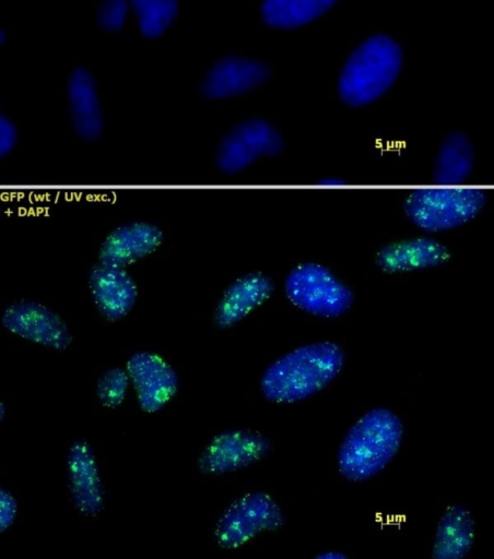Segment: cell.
<instances>
[{
  "instance_id": "cell-1",
  "label": "cell",
  "mask_w": 494,
  "mask_h": 559,
  "mask_svg": "<svg viewBox=\"0 0 494 559\" xmlns=\"http://www.w3.org/2000/svg\"><path fill=\"white\" fill-rule=\"evenodd\" d=\"M345 354L329 341L294 348L270 364L260 379L262 395L289 404L308 399L329 385L342 371Z\"/></svg>"
},
{
  "instance_id": "cell-2",
  "label": "cell",
  "mask_w": 494,
  "mask_h": 559,
  "mask_svg": "<svg viewBox=\"0 0 494 559\" xmlns=\"http://www.w3.org/2000/svg\"><path fill=\"white\" fill-rule=\"evenodd\" d=\"M402 437V421L392 411H368L351 426L340 444L339 472L350 481L372 478L396 456Z\"/></svg>"
},
{
  "instance_id": "cell-3",
  "label": "cell",
  "mask_w": 494,
  "mask_h": 559,
  "mask_svg": "<svg viewBox=\"0 0 494 559\" xmlns=\"http://www.w3.org/2000/svg\"><path fill=\"white\" fill-rule=\"evenodd\" d=\"M401 50L384 35L365 40L351 55L339 80L341 99L350 106H363L383 95L396 80Z\"/></svg>"
},
{
  "instance_id": "cell-4",
  "label": "cell",
  "mask_w": 494,
  "mask_h": 559,
  "mask_svg": "<svg viewBox=\"0 0 494 559\" xmlns=\"http://www.w3.org/2000/svg\"><path fill=\"white\" fill-rule=\"evenodd\" d=\"M485 201V193L481 189L439 186L411 192L404 210L419 228L442 231L473 218L483 209Z\"/></svg>"
},
{
  "instance_id": "cell-5",
  "label": "cell",
  "mask_w": 494,
  "mask_h": 559,
  "mask_svg": "<svg viewBox=\"0 0 494 559\" xmlns=\"http://www.w3.org/2000/svg\"><path fill=\"white\" fill-rule=\"evenodd\" d=\"M285 294L297 308L324 318L344 314L353 304L351 289L330 270L317 263H305L290 272Z\"/></svg>"
},
{
  "instance_id": "cell-6",
  "label": "cell",
  "mask_w": 494,
  "mask_h": 559,
  "mask_svg": "<svg viewBox=\"0 0 494 559\" xmlns=\"http://www.w3.org/2000/svg\"><path fill=\"white\" fill-rule=\"evenodd\" d=\"M280 504L268 493L252 491L233 501L219 518L214 537L217 545L235 549L262 532H274L284 524Z\"/></svg>"
},
{
  "instance_id": "cell-7",
  "label": "cell",
  "mask_w": 494,
  "mask_h": 559,
  "mask_svg": "<svg viewBox=\"0 0 494 559\" xmlns=\"http://www.w3.org/2000/svg\"><path fill=\"white\" fill-rule=\"evenodd\" d=\"M271 450V440L261 432L228 429L207 444L198 459V467L204 474L221 475L250 466L264 459Z\"/></svg>"
},
{
  "instance_id": "cell-8",
  "label": "cell",
  "mask_w": 494,
  "mask_h": 559,
  "mask_svg": "<svg viewBox=\"0 0 494 559\" xmlns=\"http://www.w3.org/2000/svg\"><path fill=\"white\" fill-rule=\"evenodd\" d=\"M282 150V139L273 126L252 119L236 126L220 143L216 165L226 174L238 173L260 157Z\"/></svg>"
},
{
  "instance_id": "cell-9",
  "label": "cell",
  "mask_w": 494,
  "mask_h": 559,
  "mask_svg": "<svg viewBox=\"0 0 494 559\" xmlns=\"http://www.w3.org/2000/svg\"><path fill=\"white\" fill-rule=\"evenodd\" d=\"M1 323L11 333L52 349H67L72 342L63 320L35 301L11 304L2 313Z\"/></svg>"
},
{
  "instance_id": "cell-10",
  "label": "cell",
  "mask_w": 494,
  "mask_h": 559,
  "mask_svg": "<svg viewBox=\"0 0 494 559\" xmlns=\"http://www.w3.org/2000/svg\"><path fill=\"white\" fill-rule=\"evenodd\" d=\"M127 372L136 390L139 405L146 413L162 409L179 386L176 370L153 353L133 354L127 362Z\"/></svg>"
},
{
  "instance_id": "cell-11",
  "label": "cell",
  "mask_w": 494,
  "mask_h": 559,
  "mask_svg": "<svg viewBox=\"0 0 494 559\" xmlns=\"http://www.w3.org/2000/svg\"><path fill=\"white\" fill-rule=\"evenodd\" d=\"M67 462L72 503L85 515H98L103 509L104 491L92 447L85 440H75L69 449Z\"/></svg>"
},
{
  "instance_id": "cell-12",
  "label": "cell",
  "mask_w": 494,
  "mask_h": 559,
  "mask_svg": "<svg viewBox=\"0 0 494 559\" xmlns=\"http://www.w3.org/2000/svg\"><path fill=\"white\" fill-rule=\"evenodd\" d=\"M90 288L98 311L109 321H118L134 306L138 290L125 267L102 264L89 276Z\"/></svg>"
},
{
  "instance_id": "cell-13",
  "label": "cell",
  "mask_w": 494,
  "mask_h": 559,
  "mask_svg": "<svg viewBox=\"0 0 494 559\" xmlns=\"http://www.w3.org/2000/svg\"><path fill=\"white\" fill-rule=\"evenodd\" d=\"M158 227L143 222L125 224L111 231L103 242L99 262L125 267L153 252L162 242Z\"/></svg>"
},
{
  "instance_id": "cell-14",
  "label": "cell",
  "mask_w": 494,
  "mask_h": 559,
  "mask_svg": "<svg viewBox=\"0 0 494 559\" xmlns=\"http://www.w3.org/2000/svg\"><path fill=\"white\" fill-rule=\"evenodd\" d=\"M268 74V68L261 62L243 57H226L209 70L201 90L209 98H224L259 85Z\"/></svg>"
},
{
  "instance_id": "cell-15",
  "label": "cell",
  "mask_w": 494,
  "mask_h": 559,
  "mask_svg": "<svg viewBox=\"0 0 494 559\" xmlns=\"http://www.w3.org/2000/svg\"><path fill=\"white\" fill-rule=\"evenodd\" d=\"M273 290L272 282L259 273L247 274L233 282L222 296L214 322L221 329L233 326L264 302Z\"/></svg>"
},
{
  "instance_id": "cell-16",
  "label": "cell",
  "mask_w": 494,
  "mask_h": 559,
  "mask_svg": "<svg viewBox=\"0 0 494 559\" xmlns=\"http://www.w3.org/2000/svg\"><path fill=\"white\" fill-rule=\"evenodd\" d=\"M475 522L462 504L449 506L440 516L434 536V559H462L472 548Z\"/></svg>"
},
{
  "instance_id": "cell-17",
  "label": "cell",
  "mask_w": 494,
  "mask_h": 559,
  "mask_svg": "<svg viewBox=\"0 0 494 559\" xmlns=\"http://www.w3.org/2000/svg\"><path fill=\"white\" fill-rule=\"evenodd\" d=\"M68 95L72 124L79 136L96 140L103 130L102 112L91 74L74 69L68 82Z\"/></svg>"
},
{
  "instance_id": "cell-18",
  "label": "cell",
  "mask_w": 494,
  "mask_h": 559,
  "mask_svg": "<svg viewBox=\"0 0 494 559\" xmlns=\"http://www.w3.org/2000/svg\"><path fill=\"white\" fill-rule=\"evenodd\" d=\"M447 257V249L440 242L431 238H413L384 247L377 261L386 271L402 272L439 265Z\"/></svg>"
},
{
  "instance_id": "cell-19",
  "label": "cell",
  "mask_w": 494,
  "mask_h": 559,
  "mask_svg": "<svg viewBox=\"0 0 494 559\" xmlns=\"http://www.w3.org/2000/svg\"><path fill=\"white\" fill-rule=\"evenodd\" d=\"M473 147L462 133L449 134L442 143L434 168V181L439 186H460L471 174Z\"/></svg>"
},
{
  "instance_id": "cell-20",
  "label": "cell",
  "mask_w": 494,
  "mask_h": 559,
  "mask_svg": "<svg viewBox=\"0 0 494 559\" xmlns=\"http://www.w3.org/2000/svg\"><path fill=\"white\" fill-rule=\"evenodd\" d=\"M336 0H264L263 20L275 27H295L327 11Z\"/></svg>"
},
{
  "instance_id": "cell-21",
  "label": "cell",
  "mask_w": 494,
  "mask_h": 559,
  "mask_svg": "<svg viewBox=\"0 0 494 559\" xmlns=\"http://www.w3.org/2000/svg\"><path fill=\"white\" fill-rule=\"evenodd\" d=\"M142 34L156 37L172 23L177 12L176 0H130Z\"/></svg>"
},
{
  "instance_id": "cell-22",
  "label": "cell",
  "mask_w": 494,
  "mask_h": 559,
  "mask_svg": "<svg viewBox=\"0 0 494 559\" xmlns=\"http://www.w3.org/2000/svg\"><path fill=\"white\" fill-rule=\"evenodd\" d=\"M130 378L127 369L114 367L104 371L96 383V394L99 402L109 408L122 403L129 386Z\"/></svg>"
},
{
  "instance_id": "cell-23",
  "label": "cell",
  "mask_w": 494,
  "mask_h": 559,
  "mask_svg": "<svg viewBox=\"0 0 494 559\" xmlns=\"http://www.w3.org/2000/svg\"><path fill=\"white\" fill-rule=\"evenodd\" d=\"M126 12V0H104L98 9L99 24L107 31H117L125 21Z\"/></svg>"
},
{
  "instance_id": "cell-24",
  "label": "cell",
  "mask_w": 494,
  "mask_h": 559,
  "mask_svg": "<svg viewBox=\"0 0 494 559\" xmlns=\"http://www.w3.org/2000/svg\"><path fill=\"white\" fill-rule=\"evenodd\" d=\"M17 511L15 498L5 489L0 490V532H5L14 522Z\"/></svg>"
},
{
  "instance_id": "cell-25",
  "label": "cell",
  "mask_w": 494,
  "mask_h": 559,
  "mask_svg": "<svg viewBox=\"0 0 494 559\" xmlns=\"http://www.w3.org/2000/svg\"><path fill=\"white\" fill-rule=\"evenodd\" d=\"M17 133L14 124L4 116L0 118V155H8L16 144Z\"/></svg>"
},
{
  "instance_id": "cell-26",
  "label": "cell",
  "mask_w": 494,
  "mask_h": 559,
  "mask_svg": "<svg viewBox=\"0 0 494 559\" xmlns=\"http://www.w3.org/2000/svg\"><path fill=\"white\" fill-rule=\"evenodd\" d=\"M316 559H346V555L340 550H322L316 555Z\"/></svg>"
},
{
  "instance_id": "cell-27",
  "label": "cell",
  "mask_w": 494,
  "mask_h": 559,
  "mask_svg": "<svg viewBox=\"0 0 494 559\" xmlns=\"http://www.w3.org/2000/svg\"><path fill=\"white\" fill-rule=\"evenodd\" d=\"M319 185H322V186H330V187H338V186H342L344 185V181L340 178H334V177H329V178H324L320 180Z\"/></svg>"
},
{
  "instance_id": "cell-28",
  "label": "cell",
  "mask_w": 494,
  "mask_h": 559,
  "mask_svg": "<svg viewBox=\"0 0 494 559\" xmlns=\"http://www.w3.org/2000/svg\"><path fill=\"white\" fill-rule=\"evenodd\" d=\"M0 408H1V415H0V417H1V420H3V418H4V413H5L4 404H1Z\"/></svg>"
}]
</instances>
